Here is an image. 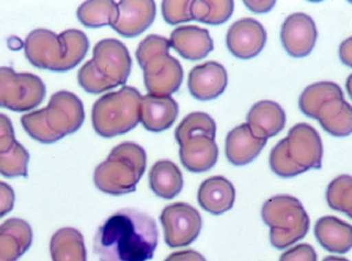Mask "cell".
Masks as SVG:
<instances>
[{
	"label": "cell",
	"mask_w": 352,
	"mask_h": 261,
	"mask_svg": "<svg viewBox=\"0 0 352 261\" xmlns=\"http://www.w3.org/2000/svg\"><path fill=\"white\" fill-rule=\"evenodd\" d=\"M30 159L29 152L16 141L10 151L0 153V174L8 178L27 177Z\"/></svg>",
	"instance_id": "f546056e"
},
{
	"label": "cell",
	"mask_w": 352,
	"mask_h": 261,
	"mask_svg": "<svg viewBox=\"0 0 352 261\" xmlns=\"http://www.w3.org/2000/svg\"><path fill=\"white\" fill-rule=\"evenodd\" d=\"M316 120L329 134L336 137H347L352 130V110L344 98L324 102Z\"/></svg>",
	"instance_id": "603a6c76"
},
{
	"label": "cell",
	"mask_w": 352,
	"mask_h": 261,
	"mask_svg": "<svg viewBox=\"0 0 352 261\" xmlns=\"http://www.w3.org/2000/svg\"><path fill=\"white\" fill-rule=\"evenodd\" d=\"M266 143V139L253 135L248 123L242 124L230 130L227 136V159L235 166H246L257 158Z\"/></svg>",
	"instance_id": "d6986e66"
},
{
	"label": "cell",
	"mask_w": 352,
	"mask_h": 261,
	"mask_svg": "<svg viewBox=\"0 0 352 261\" xmlns=\"http://www.w3.org/2000/svg\"><path fill=\"white\" fill-rule=\"evenodd\" d=\"M25 249L12 234L0 231V261H17Z\"/></svg>",
	"instance_id": "836d02e7"
},
{
	"label": "cell",
	"mask_w": 352,
	"mask_h": 261,
	"mask_svg": "<svg viewBox=\"0 0 352 261\" xmlns=\"http://www.w3.org/2000/svg\"><path fill=\"white\" fill-rule=\"evenodd\" d=\"M15 194L7 183L0 181V218L6 216L14 205Z\"/></svg>",
	"instance_id": "8d00e7d4"
},
{
	"label": "cell",
	"mask_w": 352,
	"mask_h": 261,
	"mask_svg": "<svg viewBox=\"0 0 352 261\" xmlns=\"http://www.w3.org/2000/svg\"><path fill=\"white\" fill-rule=\"evenodd\" d=\"M33 114L43 123L56 142L77 132L85 120L83 102L65 91L53 94L47 106Z\"/></svg>",
	"instance_id": "9c48e42d"
},
{
	"label": "cell",
	"mask_w": 352,
	"mask_h": 261,
	"mask_svg": "<svg viewBox=\"0 0 352 261\" xmlns=\"http://www.w3.org/2000/svg\"><path fill=\"white\" fill-rule=\"evenodd\" d=\"M267 41L263 25L253 18L241 19L234 23L228 32L227 46L231 54L241 60L256 57Z\"/></svg>",
	"instance_id": "7c38bea8"
},
{
	"label": "cell",
	"mask_w": 352,
	"mask_h": 261,
	"mask_svg": "<svg viewBox=\"0 0 352 261\" xmlns=\"http://www.w3.org/2000/svg\"><path fill=\"white\" fill-rule=\"evenodd\" d=\"M286 114L280 104L272 100H262L254 104L248 115L253 135L267 139L278 135L285 128Z\"/></svg>",
	"instance_id": "ffe728a7"
},
{
	"label": "cell",
	"mask_w": 352,
	"mask_h": 261,
	"mask_svg": "<svg viewBox=\"0 0 352 261\" xmlns=\"http://www.w3.org/2000/svg\"><path fill=\"white\" fill-rule=\"evenodd\" d=\"M287 154L300 174L320 169L322 166L323 148L317 130L307 123L294 126L285 138Z\"/></svg>",
	"instance_id": "8fae6325"
},
{
	"label": "cell",
	"mask_w": 352,
	"mask_h": 261,
	"mask_svg": "<svg viewBox=\"0 0 352 261\" xmlns=\"http://www.w3.org/2000/svg\"><path fill=\"white\" fill-rule=\"evenodd\" d=\"M45 95V85L38 76L0 67V108L19 113L29 111L37 108Z\"/></svg>",
	"instance_id": "ba28073f"
},
{
	"label": "cell",
	"mask_w": 352,
	"mask_h": 261,
	"mask_svg": "<svg viewBox=\"0 0 352 261\" xmlns=\"http://www.w3.org/2000/svg\"><path fill=\"white\" fill-rule=\"evenodd\" d=\"M89 48L87 35L79 30H67L58 35L36 30L26 37L25 56L34 67L65 72L75 68L86 57Z\"/></svg>",
	"instance_id": "7a4b0ae2"
},
{
	"label": "cell",
	"mask_w": 352,
	"mask_h": 261,
	"mask_svg": "<svg viewBox=\"0 0 352 261\" xmlns=\"http://www.w3.org/2000/svg\"><path fill=\"white\" fill-rule=\"evenodd\" d=\"M50 249L52 261H87L83 235L73 227H64L54 234Z\"/></svg>",
	"instance_id": "cb8c5ba5"
},
{
	"label": "cell",
	"mask_w": 352,
	"mask_h": 261,
	"mask_svg": "<svg viewBox=\"0 0 352 261\" xmlns=\"http://www.w3.org/2000/svg\"><path fill=\"white\" fill-rule=\"evenodd\" d=\"M160 220L164 229L166 242L171 248L190 245L197 239L202 228L199 212L186 203L166 206Z\"/></svg>",
	"instance_id": "30bf717a"
},
{
	"label": "cell",
	"mask_w": 352,
	"mask_h": 261,
	"mask_svg": "<svg viewBox=\"0 0 352 261\" xmlns=\"http://www.w3.org/2000/svg\"><path fill=\"white\" fill-rule=\"evenodd\" d=\"M178 114V104L171 96L148 94L142 98L140 122L149 132H164L172 126Z\"/></svg>",
	"instance_id": "e0dca14e"
},
{
	"label": "cell",
	"mask_w": 352,
	"mask_h": 261,
	"mask_svg": "<svg viewBox=\"0 0 352 261\" xmlns=\"http://www.w3.org/2000/svg\"><path fill=\"white\" fill-rule=\"evenodd\" d=\"M149 185L157 196L173 199L183 189L182 173L173 162L168 160L160 161L150 170Z\"/></svg>",
	"instance_id": "d4e9b609"
},
{
	"label": "cell",
	"mask_w": 352,
	"mask_h": 261,
	"mask_svg": "<svg viewBox=\"0 0 352 261\" xmlns=\"http://www.w3.org/2000/svg\"><path fill=\"white\" fill-rule=\"evenodd\" d=\"M264 223L270 227L272 245L282 250L305 238L310 227V219L302 203L287 195L267 200L262 207Z\"/></svg>",
	"instance_id": "52a82bcc"
},
{
	"label": "cell",
	"mask_w": 352,
	"mask_h": 261,
	"mask_svg": "<svg viewBox=\"0 0 352 261\" xmlns=\"http://www.w3.org/2000/svg\"><path fill=\"white\" fill-rule=\"evenodd\" d=\"M159 238L154 218L133 208H123L98 228L94 252L100 261H148Z\"/></svg>",
	"instance_id": "6da1fadb"
},
{
	"label": "cell",
	"mask_w": 352,
	"mask_h": 261,
	"mask_svg": "<svg viewBox=\"0 0 352 261\" xmlns=\"http://www.w3.org/2000/svg\"><path fill=\"white\" fill-rule=\"evenodd\" d=\"M118 15L111 27L126 38L137 37L146 31L153 23L156 6L152 0L129 1L118 3Z\"/></svg>",
	"instance_id": "5bb4252c"
},
{
	"label": "cell",
	"mask_w": 352,
	"mask_h": 261,
	"mask_svg": "<svg viewBox=\"0 0 352 261\" xmlns=\"http://www.w3.org/2000/svg\"><path fill=\"white\" fill-rule=\"evenodd\" d=\"M228 78L226 68L214 61L197 65L188 74V87L193 97L201 101L215 99L226 89Z\"/></svg>",
	"instance_id": "9a60e30c"
},
{
	"label": "cell",
	"mask_w": 352,
	"mask_h": 261,
	"mask_svg": "<svg viewBox=\"0 0 352 261\" xmlns=\"http://www.w3.org/2000/svg\"><path fill=\"white\" fill-rule=\"evenodd\" d=\"M216 124L208 114L202 112L193 113L186 116L175 130V139L179 144L184 140L199 135L214 139Z\"/></svg>",
	"instance_id": "f1b7e54d"
},
{
	"label": "cell",
	"mask_w": 352,
	"mask_h": 261,
	"mask_svg": "<svg viewBox=\"0 0 352 261\" xmlns=\"http://www.w3.org/2000/svg\"><path fill=\"white\" fill-rule=\"evenodd\" d=\"M243 3L252 12L256 14H264L272 10L276 4V1H243Z\"/></svg>",
	"instance_id": "f35d334b"
},
{
	"label": "cell",
	"mask_w": 352,
	"mask_h": 261,
	"mask_svg": "<svg viewBox=\"0 0 352 261\" xmlns=\"http://www.w3.org/2000/svg\"><path fill=\"white\" fill-rule=\"evenodd\" d=\"M16 140L11 120L0 113V153H6L11 150Z\"/></svg>",
	"instance_id": "e575fe53"
},
{
	"label": "cell",
	"mask_w": 352,
	"mask_h": 261,
	"mask_svg": "<svg viewBox=\"0 0 352 261\" xmlns=\"http://www.w3.org/2000/svg\"><path fill=\"white\" fill-rule=\"evenodd\" d=\"M322 261H349L346 258L335 256H330L327 258H324Z\"/></svg>",
	"instance_id": "60d3db41"
},
{
	"label": "cell",
	"mask_w": 352,
	"mask_h": 261,
	"mask_svg": "<svg viewBox=\"0 0 352 261\" xmlns=\"http://www.w3.org/2000/svg\"><path fill=\"white\" fill-rule=\"evenodd\" d=\"M280 261H317V254L310 245L301 244L285 251Z\"/></svg>",
	"instance_id": "d590c367"
},
{
	"label": "cell",
	"mask_w": 352,
	"mask_h": 261,
	"mask_svg": "<svg viewBox=\"0 0 352 261\" xmlns=\"http://www.w3.org/2000/svg\"><path fill=\"white\" fill-rule=\"evenodd\" d=\"M179 145L181 162L189 172H207L218 161L219 150L214 139L199 135L188 138Z\"/></svg>",
	"instance_id": "2e32d148"
},
{
	"label": "cell",
	"mask_w": 352,
	"mask_h": 261,
	"mask_svg": "<svg viewBox=\"0 0 352 261\" xmlns=\"http://www.w3.org/2000/svg\"><path fill=\"white\" fill-rule=\"evenodd\" d=\"M94 56L81 67L78 81L81 88L99 94L126 84L131 69V59L126 47L117 39L98 42Z\"/></svg>",
	"instance_id": "3957f363"
},
{
	"label": "cell",
	"mask_w": 352,
	"mask_h": 261,
	"mask_svg": "<svg viewBox=\"0 0 352 261\" xmlns=\"http://www.w3.org/2000/svg\"><path fill=\"white\" fill-rule=\"evenodd\" d=\"M340 57L344 64L351 67V38L344 41L340 47Z\"/></svg>",
	"instance_id": "ab89813d"
},
{
	"label": "cell",
	"mask_w": 352,
	"mask_h": 261,
	"mask_svg": "<svg viewBox=\"0 0 352 261\" xmlns=\"http://www.w3.org/2000/svg\"><path fill=\"white\" fill-rule=\"evenodd\" d=\"M344 98L340 87L331 82H322L308 87L300 98L299 107L308 117L315 119L322 104L329 100Z\"/></svg>",
	"instance_id": "484cf974"
},
{
	"label": "cell",
	"mask_w": 352,
	"mask_h": 261,
	"mask_svg": "<svg viewBox=\"0 0 352 261\" xmlns=\"http://www.w3.org/2000/svg\"><path fill=\"white\" fill-rule=\"evenodd\" d=\"M147 164L145 150L133 142L115 147L95 170L94 183L101 192L121 196L135 192Z\"/></svg>",
	"instance_id": "277c9868"
},
{
	"label": "cell",
	"mask_w": 352,
	"mask_h": 261,
	"mask_svg": "<svg viewBox=\"0 0 352 261\" xmlns=\"http://www.w3.org/2000/svg\"><path fill=\"white\" fill-rule=\"evenodd\" d=\"M234 3L232 0L225 1H192V19L204 23L219 25L228 21L232 16Z\"/></svg>",
	"instance_id": "83f0119b"
},
{
	"label": "cell",
	"mask_w": 352,
	"mask_h": 261,
	"mask_svg": "<svg viewBox=\"0 0 352 261\" xmlns=\"http://www.w3.org/2000/svg\"><path fill=\"white\" fill-rule=\"evenodd\" d=\"M165 261H207L199 252L194 250H184L174 252Z\"/></svg>",
	"instance_id": "74e56055"
},
{
	"label": "cell",
	"mask_w": 352,
	"mask_h": 261,
	"mask_svg": "<svg viewBox=\"0 0 352 261\" xmlns=\"http://www.w3.org/2000/svg\"><path fill=\"white\" fill-rule=\"evenodd\" d=\"M192 1H164L162 3V16L170 25H177L192 21Z\"/></svg>",
	"instance_id": "1f68e13d"
},
{
	"label": "cell",
	"mask_w": 352,
	"mask_h": 261,
	"mask_svg": "<svg viewBox=\"0 0 352 261\" xmlns=\"http://www.w3.org/2000/svg\"><path fill=\"white\" fill-rule=\"evenodd\" d=\"M0 231L9 233L16 238L25 251H28L33 242V231L28 223L19 218H10L0 225Z\"/></svg>",
	"instance_id": "d6a6232c"
},
{
	"label": "cell",
	"mask_w": 352,
	"mask_h": 261,
	"mask_svg": "<svg viewBox=\"0 0 352 261\" xmlns=\"http://www.w3.org/2000/svg\"><path fill=\"white\" fill-rule=\"evenodd\" d=\"M170 46L183 58L197 61L206 58L214 49L213 40L208 30L197 25H182L171 34Z\"/></svg>",
	"instance_id": "ac0fdd59"
},
{
	"label": "cell",
	"mask_w": 352,
	"mask_h": 261,
	"mask_svg": "<svg viewBox=\"0 0 352 261\" xmlns=\"http://www.w3.org/2000/svg\"><path fill=\"white\" fill-rule=\"evenodd\" d=\"M118 15V3L111 0L88 1L81 5L77 11L79 21L91 29L111 26L117 20Z\"/></svg>",
	"instance_id": "4316f807"
},
{
	"label": "cell",
	"mask_w": 352,
	"mask_h": 261,
	"mask_svg": "<svg viewBox=\"0 0 352 261\" xmlns=\"http://www.w3.org/2000/svg\"><path fill=\"white\" fill-rule=\"evenodd\" d=\"M235 189L232 183L223 176L206 179L198 192V201L207 212L219 216L232 207L235 200Z\"/></svg>",
	"instance_id": "44dd1931"
},
{
	"label": "cell",
	"mask_w": 352,
	"mask_h": 261,
	"mask_svg": "<svg viewBox=\"0 0 352 261\" xmlns=\"http://www.w3.org/2000/svg\"><path fill=\"white\" fill-rule=\"evenodd\" d=\"M170 41L151 35L139 45L136 57L144 70V84L148 94L170 96L180 88L184 71L180 63L170 55Z\"/></svg>",
	"instance_id": "5b68a950"
},
{
	"label": "cell",
	"mask_w": 352,
	"mask_h": 261,
	"mask_svg": "<svg viewBox=\"0 0 352 261\" xmlns=\"http://www.w3.org/2000/svg\"><path fill=\"white\" fill-rule=\"evenodd\" d=\"M352 181L349 175H341L331 182L327 199L333 210L345 214L351 218Z\"/></svg>",
	"instance_id": "4dcf8cb0"
},
{
	"label": "cell",
	"mask_w": 352,
	"mask_h": 261,
	"mask_svg": "<svg viewBox=\"0 0 352 261\" xmlns=\"http://www.w3.org/2000/svg\"><path fill=\"white\" fill-rule=\"evenodd\" d=\"M142 96L131 87L108 93L94 104L92 122L96 133L104 138H113L130 132L140 122Z\"/></svg>",
	"instance_id": "8992f818"
},
{
	"label": "cell",
	"mask_w": 352,
	"mask_h": 261,
	"mask_svg": "<svg viewBox=\"0 0 352 261\" xmlns=\"http://www.w3.org/2000/svg\"><path fill=\"white\" fill-rule=\"evenodd\" d=\"M282 43L292 58L308 56L315 47L318 32L313 19L305 13H295L285 21L281 30Z\"/></svg>",
	"instance_id": "4fadbf2b"
},
{
	"label": "cell",
	"mask_w": 352,
	"mask_h": 261,
	"mask_svg": "<svg viewBox=\"0 0 352 261\" xmlns=\"http://www.w3.org/2000/svg\"><path fill=\"white\" fill-rule=\"evenodd\" d=\"M314 232L319 244L329 252L342 254L351 249V226L337 217L320 218L315 225Z\"/></svg>",
	"instance_id": "7402d4cb"
}]
</instances>
